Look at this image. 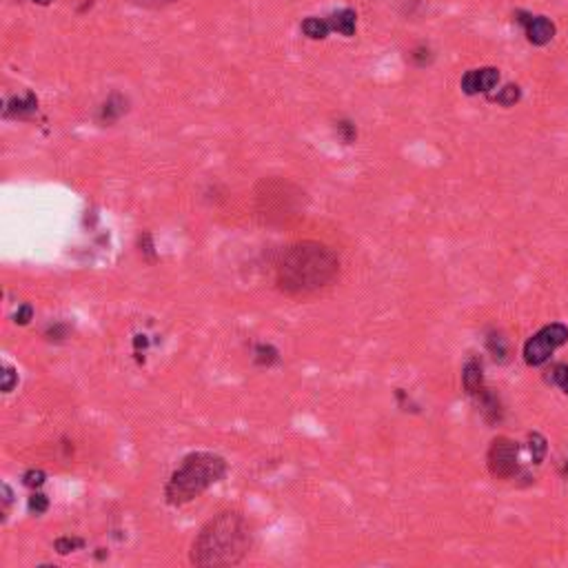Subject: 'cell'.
<instances>
[{"label": "cell", "instance_id": "1", "mask_svg": "<svg viewBox=\"0 0 568 568\" xmlns=\"http://www.w3.org/2000/svg\"><path fill=\"white\" fill-rule=\"evenodd\" d=\"M340 271L338 256L320 242H298L282 251L275 266V284L282 293L302 298L329 286Z\"/></svg>", "mask_w": 568, "mask_h": 568}, {"label": "cell", "instance_id": "2", "mask_svg": "<svg viewBox=\"0 0 568 568\" xmlns=\"http://www.w3.org/2000/svg\"><path fill=\"white\" fill-rule=\"evenodd\" d=\"M253 546L247 517L238 511H222L211 517L191 542L189 562L193 566H236Z\"/></svg>", "mask_w": 568, "mask_h": 568}, {"label": "cell", "instance_id": "3", "mask_svg": "<svg viewBox=\"0 0 568 568\" xmlns=\"http://www.w3.org/2000/svg\"><path fill=\"white\" fill-rule=\"evenodd\" d=\"M227 460L209 451H195L184 455L178 469L171 473L165 486V500L169 506H184L200 497L206 489L227 475Z\"/></svg>", "mask_w": 568, "mask_h": 568}, {"label": "cell", "instance_id": "4", "mask_svg": "<svg viewBox=\"0 0 568 568\" xmlns=\"http://www.w3.org/2000/svg\"><path fill=\"white\" fill-rule=\"evenodd\" d=\"M568 342V327L560 322H553L549 327L539 329L533 338L524 344V360L528 366H542L549 362V357Z\"/></svg>", "mask_w": 568, "mask_h": 568}, {"label": "cell", "instance_id": "5", "mask_svg": "<svg viewBox=\"0 0 568 568\" xmlns=\"http://www.w3.org/2000/svg\"><path fill=\"white\" fill-rule=\"evenodd\" d=\"M517 455L519 446L511 437H495L489 446V471L497 480H511L517 475Z\"/></svg>", "mask_w": 568, "mask_h": 568}, {"label": "cell", "instance_id": "6", "mask_svg": "<svg viewBox=\"0 0 568 568\" xmlns=\"http://www.w3.org/2000/svg\"><path fill=\"white\" fill-rule=\"evenodd\" d=\"M497 83H500V72H497L495 67H480V69L466 72L460 87L464 94L475 96V94H489L491 89H495Z\"/></svg>", "mask_w": 568, "mask_h": 568}, {"label": "cell", "instance_id": "7", "mask_svg": "<svg viewBox=\"0 0 568 568\" xmlns=\"http://www.w3.org/2000/svg\"><path fill=\"white\" fill-rule=\"evenodd\" d=\"M519 20L524 22V27H526L528 42L542 47V44H549L553 40L555 25H553L549 18H544V16H528V18H519Z\"/></svg>", "mask_w": 568, "mask_h": 568}, {"label": "cell", "instance_id": "8", "mask_svg": "<svg viewBox=\"0 0 568 568\" xmlns=\"http://www.w3.org/2000/svg\"><path fill=\"white\" fill-rule=\"evenodd\" d=\"M462 384H464L466 393L471 398L478 400L482 393L486 391L484 384V366L478 357H471V360L464 364V371H462Z\"/></svg>", "mask_w": 568, "mask_h": 568}, {"label": "cell", "instance_id": "9", "mask_svg": "<svg viewBox=\"0 0 568 568\" xmlns=\"http://www.w3.org/2000/svg\"><path fill=\"white\" fill-rule=\"evenodd\" d=\"M38 109V100L33 98V94H27L25 98H14L7 107H5V115L7 118H27L33 111Z\"/></svg>", "mask_w": 568, "mask_h": 568}, {"label": "cell", "instance_id": "10", "mask_svg": "<svg viewBox=\"0 0 568 568\" xmlns=\"http://www.w3.org/2000/svg\"><path fill=\"white\" fill-rule=\"evenodd\" d=\"M355 18H357L355 11L342 9V11H338V14H333L329 18V25H331L333 31H340L342 36H353V33H355Z\"/></svg>", "mask_w": 568, "mask_h": 568}, {"label": "cell", "instance_id": "11", "mask_svg": "<svg viewBox=\"0 0 568 568\" xmlns=\"http://www.w3.org/2000/svg\"><path fill=\"white\" fill-rule=\"evenodd\" d=\"M124 111H127V100L120 94H113L107 102L102 104L100 120L102 122H113V120H118Z\"/></svg>", "mask_w": 568, "mask_h": 568}, {"label": "cell", "instance_id": "12", "mask_svg": "<svg viewBox=\"0 0 568 568\" xmlns=\"http://www.w3.org/2000/svg\"><path fill=\"white\" fill-rule=\"evenodd\" d=\"M277 360H280V353H277L275 346L271 344H256V349H253V362L258 366H273Z\"/></svg>", "mask_w": 568, "mask_h": 568}, {"label": "cell", "instance_id": "13", "mask_svg": "<svg viewBox=\"0 0 568 568\" xmlns=\"http://www.w3.org/2000/svg\"><path fill=\"white\" fill-rule=\"evenodd\" d=\"M302 31L307 33L309 38L318 40V38H327L329 36L331 25H329V20H322V18H307L302 22Z\"/></svg>", "mask_w": 568, "mask_h": 568}, {"label": "cell", "instance_id": "14", "mask_svg": "<svg viewBox=\"0 0 568 568\" xmlns=\"http://www.w3.org/2000/svg\"><path fill=\"white\" fill-rule=\"evenodd\" d=\"M486 346H489V351H491V355L495 357V360H500V362L506 360L508 344H506V338H502V333H495L493 331L489 338H486Z\"/></svg>", "mask_w": 568, "mask_h": 568}, {"label": "cell", "instance_id": "15", "mask_svg": "<svg viewBox=\"0 0 568 568\" xmlns=\"http://www.w3.org/2000/svg\"><path fill=\"white\" fill-rule=\"evenodd\" d=\"M528 448H530V457L535 464H542L544 455H546V439H544L539 433H530L528 435Z\"/></svg>", "mask_w": 568, "mask_h": 568}, {"label": "cell", "instance_id": "16", "mask_svg": "<svg viewBox=\"0 0 568 568\" xmlns=\"http://www.w3.org/2000/svg\"><path fill=\"white\" fill-rule=\"evenodd\" d=\"M519 96H521V91H519V87L517 85H506L500 94H495L493 96V100L497 102V104H502V107H513V104L519 100Z\"/></svg>", "mask_w": 568, "mask_h": 568}, {"label": "cell", "instance_id": "17", "mask_svg": "<svg viewBox=\"0 0 568 568\" xmlns=\"http://www.w3.org/2000/svg\"><path fill=\"white\" fill-rule=\"evenodd\" d=\"M83 546H85V539H80V537H58L54 542V549L60 555H69V553H74L76 549H83Z\"/></svg>", "mask_w": 568, "mask_h": 568}, {"label": "cell", "instance_id": "18", "mask_svg": "<svg viewBox=\"0 0 568 568\" xmlns=\"http://www.w3.org/2000/svg\"><path fill=\"white\" fill-rule=\"evenodd\" d=\"M47 508H49V500H47V495H42V493H33V495L29 497V511H31V513L42 515V513H47Z\"/></svg>", "mask_w": 568, "mask_h": 568}, {"label": "cell", "instance_id": "19", "mask_svg": "<svg viewBox=\"0 0 568 568\" xmlns=\"http://www.w3.org/2000/svg\"><path fill=\"white\" fill-rule=\"evenodd\" d=\"M44 480H47V475H44V471H27L25 475H22V482H25V486H29V489H38V486L44 484Z\"/></svg>", "mask_w": 568, "mask_h": 568}, {"label": "cell", "instance_id": "20", "mask_svg": "<svg viewBox=\"0 0 568 568\" xmlns=\"http://www.w3.org/2000/svg\"><path fill=\"white\" fill-rule=\"evenodd\" d=\"M551 380L558 384L564 393H568V366L566 364H560V366H555L553 368V373H551Z\"/></svg>", "mask_w": 568, "mask_h": 568}, {"label": "cell", "instance_id": "21", "mask_svg": "<svg viewBox=\"0 0 568 568\" xmlns=\"http://www.w3.org/2000/svg\"><path fill=\"white\" fill-rule=\"evenodd\" d=\"M18 384V373L14 366H5L3 368V393H11L14 387Z\"/></svg>", "mask_w": 568, "mask_h": 568}, {"label": "cell", "instance_id": "22", "mask_svg": "<svg viewBox=\"0 0 568 568\" xmlns=\"http://www.w3.org/2000/svg\"><path fill=\"white\" fill-rule=\"evenodd\" d=\"M44 335H47V340L60 342V340H65L67 335H69V327H67V324H63V322H58V324H54V327H49L47 331H44Z\"/></svg>", "mask_w": 568, "mask_h": 568}, {"label": "cell", "instance_id": "23", "mask_svg": "<svg viewBox=\"0 0 568 568\" xmlns=\"http://www.w3.org/2000/svg\"><path fill=\"white\" fill-rule=\"evenodd\" d=\"M338 131H340V136H342V140H344V143H353V140H355V136H357L355 124L349 122V120L338 122Z\"/></svg>", "mask_w": 568, "mask_h": 568}, {"label": "cell", "instance_id": "24", "mask_svg": "<svg viewBox=\"0 0 568 568\" xmlns=\"http://www.w3.org/2000/svg\"><path fill=\"white\" fill-rule=\"evenodd\" d=\"M31 318H33V309H31L29 305H22V307L16 311V316H14L16 324H20V327H25V324H29Z\"/></svg>", "mask_w": 568, "mask_h": 568}, {"label": "cell", "instance_id": "25", "mask_svg": "<svg viewBox=\"0 0 568 568\" xmlns=\"http://www.w3.org/2000/svg\"><path fill=\"white\" fill-rule=\"evenodd\" d=\"M9 506H11V489H9L7 484H3V521H5V517H7Z\"/></svg>", "mask_w": 568, "mask_h": 568}, {"label": "cell", "instance_id": "26", "mask_svg": "<svg viewBox=\"0 0 568 568\" xmlns=\"http://www.w3.org/2000/svg\"><path fill=\"white\" fill-rule=\"evenodd\" d=\"M138 3L145 5V7H162V5L173 3V0H138Z\"/></svg>", "mask_w": 568, "mask_h": 568}, {"label": "cell", "instance_id": "27", "mask_svg": "<svg viewBox=\"0 0 568 568\" xmlns=\"http://www.w3.org/2000/svg\"><path fill=\"white\" fill-rule=\"evenodd\" d=\"M33 3H38V5H49L51 0H33Z\"/></svg>", "mask_w": 568, "mask_h": 568}]
</instances>
